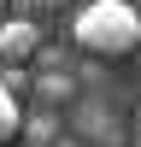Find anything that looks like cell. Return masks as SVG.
Wrapping results in <instances>:
<instances>
[{
	"instance_id": "cell-1",
	"label": "cell",
	"mask_w": 141,
	"mask_h": 147,
	"mask_svg": "<svg viewBox=\"0 0 141 147\" xmlns=\"http://www.w3.org/2000/svg\"><path fill=\"white\" fill-rule=\"evenodd\" d=\"M77 47H88L94 59H124L141 47V12L129 0H88V6L70 18Z\"/></svg>"
},
{
	"instance_id": "cell-2",
	"label": "cell",
	"mask_w": 141,
	"mask_h": 147,
	"mask_svg": "<svg viewBox=\"0 0 141 147\" xmlns=\"http://www.w3.org/2000/svg\"><path fill=\"white\" fill-rule=\"evenodd\" d=\"M35 53H41L35 18H6V24H0V65H30Z\"/></svg>"
},
{
	"instance_id": "cell-3",
	"label": "cell",
	"mask_w": 141,
	"mask_h": 147,
	"mask_svg": "<svg viewBox=\"0 0 141 147\" xmlns=\"http://www.w3.org/2000/svg\"><path fill=\"white\" fill-rule=\"evenodd\" d=\"M70 88H77V82H70L65 71H41V77H35V100H41V106H59V100H70Z\"/></svg>"
},
{
	"instance_id": "cell-4",
	"label": "cell",
	"mask_w": 141,
	"mask_h": 147,
	"mask_svg": "<svg viewBox=\"0 0 141 147\" xmlns=\"http://www.w3.org/2000/svg\"><path fill=\"white\" fill-rule=\"evenodd\" d=\"M18 129H23V106H18V94L0 82V141H12Z\"/></svg>"
},
{
	"instance_id": "cell-5",
	"label": "cell",
	"mask_w": 141,
	"mask_h": 147,
	"mask_svg": "<svg viewBox=\"0 0 141 147\" xmlns=\"http://www.w3.org/2000/svg\"><path fill=\"white\" fill-rule=\"evenodd\" d=\"M0 82H6V88L18 94V100H23V94L35 88V77H30V71H23V65H0Z\"/></svg>"
},
{
	"instance_id": "cell-6",
	"label": "cell",
	"mask_w": 141,
	"mask_h": 147,
	"mask_svg": "<svg viewBox=\"0 0 141 147\" xmlns=\"http://www.w3.org/2000/svg\"><path fill=\"white\" fill-rule=\"evenodd\" d=\"M23 129H30V141H35V147H47V141L59 136V124H53V118H47V112H41V118H30V124H23Z\"/></svg>"
},
{
	"instance_id": "cell-7",
	"label": "cell",
	"mask_w": 141,
	"mask_h": 147,
	"mask_svg": "<svg viewBox=\"0 0 141 147\" xmlns=\"http://www.w3.org/2000/svg\"><path fill=\"white\" fill-rule=\"evenodd\" d=\"M35 12H47L41 0H12V18H35Z\"/></svg>"
},
{
	"instance_id": "cell-8",
	"label": "cell",
	"mask_w": 141,
	"mask_h": 147,
	"mask_svg": "<svg viewBox=\"0 0 141 147\" xmlns=\"http://www.w3.org/2000/svg\"><path fill=\"white\" fill-rule=\"evenodd\" d=\"M41 6H47V12H59V6H70V0H41Z\"/></svg>"
},
{
	"instance_id": "cell-9",
	"label": "cell",
	"mask_w": 141,
	"mask_h": 147,
	"mask_svg": "<svg viewBox=\"0 0 141 147\" xmlns=\"http://www.w3.org/2000/svg\"><path fill=\"white\" fill-rule=\"evenodd\" d=\"M135 141H141V106H135Z\"/></svg>"
},
{
	"instance_id": "cell-10",
	"label": "cell",
	"mask_w": 141,
	"mask_h": 147,
	"mask_svg": "<svg viewBox=\"0 0 141 147\" xmlns=\"http://www.w3.org/2000/svg\"><path fill=\"white\" fill-rule=\"evenodd\" d=\"M0 6H6V0H0Z\"/></svg>"
}]
</instances>
